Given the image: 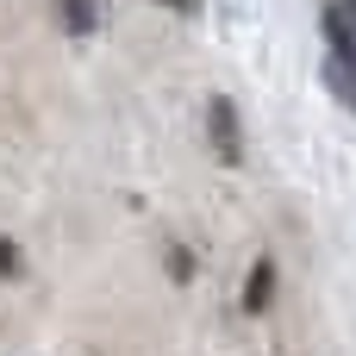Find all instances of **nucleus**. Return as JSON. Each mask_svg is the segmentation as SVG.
<instances>
[{"instance_id":"nucleus-2","label":"nucleus","mask_w":356,"mask_h":356,"mask_svg":"<svg viewBox=\"0 0 356 356\" xmlns=\"http://www.w3.org/2000/svg\"><path fill=\"white\" fill-rule=\"evenodd\" d=\"M207 125H213V144L225 163H244V138H238V106L232 100H213L207 106Z\"/></svg>"},{"instance_id":"nucleus-1","label":"nucleus","mask_w":356,"mask_h":356,"mask_svg":"<svg viewBox=\"0 0 356 356\" xmlns=\"http://www.w3.org/2000/svg\"><path fill=\"white\" fill-rule=\"evenodd\" d=\"M325 44H332L325 50V88L356 113V19L344 13V0L325 6Z\"/></svg>"},{"instance_id":"nucleus-3","label":"nucleus","mask_w":356,"mask_h":356,"mask_svg":"<svg viewBox=\"0 0 356 356\" xmlns=\"http://www.w3.org/2000/svg\"><path fill=\"white\" fill-rule=\"evenodd\" d=\"M275 300V263H250V282H244V313H263Z\"/></svg>"},{"instance_id":"nucleus-6","label":"nucleus","mask_w":356,"mask_h":356,"mask_svg":"<svg viewBox=\"0 0 356 356\" xmlns=\"http://www.w3.org/2000/svg\"><path fill=\"white\" fill-rule=\"evenodd\" d=\"M163 6H175V13H194V6H200V0H163Z\"/></svg>"},{"instance_id":"nucleus-7","label":"nucleus","mask_w":356,"mask_h":356,"mask_svg":"<svg viewBox=\"0 0 356 356\" xmlns=\"http://www.w3.org/2000/svg\"><path fill=\"white\" fill-rule=\"evenodd\" d=\"M344 13H350V19H356V0H344Z\"/></svg>"},{"instance_id":"nucleus-4","label":"nucleus","mask_w":356,"mask_h":356,"mask_svg":"<svg viewBox=\"0 0 356 356\" xmlns=\"http://www.w3.org/2000/svg\"><path fill=\"white\" fill-rule=\"evenodd\" d=\"M56 13H63V25H69L75 38H88V31L100 25V6H94V0H56Z\"/></svg>"},{"instance_id":"nucleus-5","label":"nucleus","mask_w":356,"mask_h":356,"mask_svg":"<svg viewBox=\"0 0 356 356\" xmlns=\"http://www.w3.org/2000/svg\"><path fill=\"white\" fill-rule=\"evenodd\" d=\"M19 269H25V257H19V244H6V238H0V282H13Z\"/></svg>"}]
</instances>
